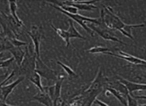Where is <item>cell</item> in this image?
<instances>
[{
	"mask_svg": "<svg viewBox=\"0 0 146 106\" xmlns=\"http://www.w3.org/2000/svg\"><path fill=\"white\" fill-rule=\"evenodd\" d=\"M119 54H117L113 53L111 52H109L104 53V54H107V55H110L111 56L118 57L119 58H121V59H123L125 61H127L133 64H146V61L143 59H141V58H140L138 57H135L134 56H132L129 54L123 52L122 51H119Z\"/></svg>",
	"mask_w": 146,
	"mask_h": 106,
	"instance_id": "cell-10",
	"label": "cell"
},
{
	"mask_svg": "<svg viewBox=\"0 0 146 106\" xmlns=\"http://www.w3.org/2000/svg\"><path fill=\"white\" fill-rule=\"evenodd\" d=\"M145 25L144 23L141 24H137V25H127L125 24V26L123 27V29L119 31L122 34L125 36V37L131 39L132 40H135V38L133 37L132 33V29L133 28H141L144 27Z\"/></svg>",
	"mask_w": 146,
	"mask_h": 106,
	"instance_id": "cell-17",
	"label": "cell"
},
{
	"mask_svg": "<svg viewBox=\"0 0 146 106\" xmlns=\"http://www.w3.org/2000/svg\"><path fill=\"white\" fill-rule=\"evenodd\" d=\"M106 96H107L108 94H109L108 97L110 95H113L119 101L122 105H123V106H127V97H125L122 93H121L119 91L115 89L108 86L106 88Z\"/></svg>",
	"mask_w": 146,
	"mask_h": 106,
	"instance_id": "cell-16",
	"label": "cell"
},
{
	"mask_svg": "<svg viewBox=\"0 0 146 106\" xmlns=\"http://www.w3.org/2000/svg\"><path fill=\"white\" fill-rule=\"evenodd\" d=\"M100 17L105 26L112 30L120 31L125 25L110 6H104L100 11Z\"/></svg>",
	"mask_w": 146,
	"mask_h": 106,
	"instance_id": "cell-2",
	"label": "cell"
},
{
	"mask_svg": "<svg viewBox=\"0 0 146 106\" xmlns=\"http://www.w3.org/2000/svg\"><path fill=\"white\" fill-rule=\"evenodd\" d=\"M127 106H138L137 99L129 93L127 95Z\"/></svg>",
	"mask_w": 146,
	"mask_h": 106,
	"instance_id": "cell-25",
	"label": "cell"
},
{
	"mask_svg": "<svg viewBox=\"0 0 146 106\" xmlns=\"http://www.w3.org/2000/svg\"><path fill=\"white\" fill-rule=\"evenodd\" d=\"M94 103L99 106H110L109 105H108L107 103H105L97 98L95 99V100L94 101Z\"/></svg>",
	"mask_w": 146,
	"mask_h": 106,
	"instance_id": "cell-26",
	"label": "cell"
},
{
	"mask_svg": "<svg viewBox=\"0 0 146 106\" xmlns=\"http://www.w3.org/2000/svg\"><path fill=\"white\" fill-rule=\"evenodd\" d=\"M32 100L38 101L44 106H54L53 100L46 91L44 92H39L37 93L33 97Z\"/></svg>",
	"mask_w": 146,
	"mask_h": 106,
	"instance_id": "cell-14",
	"label": "cell"
},
{
	"mask_svg": "<svg viewBox=\"0 0 146 106\" xmlns=\"http://www.w3.org/2000/svg\"><path fill=\"white\" fill-rule=\"evenodd\" d=\"M50 26L54 29L56 34L61 37V38L65 42L66 44V47L68 48L70 45V39L69 36L66 30H64L62 29H60L54 26V25L52 23L50 24Z\"/></svg>",
	"mask_w": 146,
	"mask_h": 106,
	"instance_id": "cell-21",
	"label": "cell"
},
{
	"mask_svg": "<svg viewBox=\"0 0 146 106\" xmlns=\"http://www.w3.org/2000/svg\"><path fill=\"white\" fill-rule=\"evenodd\" d=\"M97 1H60L62 4L72 6L77 8L78 10L92 11L96 9L97 7L95 3Z\"/></svg>",
	"mask_w": 146,
	"mask_h": 106,
	"instance_id": "cell-9",
	"label": "cell"
},
{
	"mask_svg": "<svg viewBox=\"0 0 146 106\" xmlns=\"http://www.w3.org/2000/svg\"><path fill=\"white\" fill-rule=\"evenodd\" d=\"M46 3L48 4L49 5H50V7L54 8V9H56L58 11L61 12L63 14H64L65 15H67L68 17H69L70 18L72 19L74 21L77 22L80 26L82 27L86 31L88 34H90L92 37L94 36V32L92 31L87 26V23H95V24H98V18H89L88 17H85L84 15H81L79 13L77 14H71L67 12L63 11L62 9L58 7V6L54 5L50 3V2H47Z\"/></svg>",
	"mask_w": 146,
	"mask_h": 106,
	"instance_id": "cell-4",
	"label": "cell"
},
{
	"mask_svg": "<svg viewBox=\"0 0 146 106\" xmlns=\"http://www.w3.org/2000/svg\"><path fill=\"white\" fill-rule=\"evenodd\" d=\"M9 9H10V15L15 19V21L18 23L19 25H20L21 26L26 28V27L25 26L23 21L20 19L18 15H17V8L18 5L17 2L15 1H9Z\"/></svg>",
	"mask_w": 146,
	"mask_h": 106,
	"instance_id": "cell-18",
	"label": "cell"
},
{
	"mask_svg": "<svg viewBox=\"0 0 146 106\" xmlns=\"http://www.w3.org/2000/svg\"><path fill=\"white\" fill-rule=\"evenodd\" d=\"M88 52L91 54H99V53H104L111 52V49L108 47H105L103 46H94L91 48L87 50Z\"/></svg>",
	"mask_w": 146,
	"mask_h": 106,
	"instance_id": "cell-24",
	"label": "cell"
},
{
	"mask_svg": "<svg viewBox=\"0 0 146 106\" xmlns=\"http://www.w3.org/2000/svg\"><path fill=\"white\" fill-rule=\"evenodd\" d=\"M28 79L31 81V83L35 85L39 90L40 92H44L45 91L44 87L42 86L41 81V76L39 75L37 72H34L31 75Z\"/></svg>",
	"mask_w": 146,
	"mask_h": 106,
	"instance_id": "cell-20",
	"label": "cell"
},
{
	"mask_svg": "<svg viewBox=\"0 0 146 106\" xmlns=\"http://www.w3.org/2000/svg\"><path fill=\"white\" fill-rule=\"evenodd\" d=\"M36 55L33 45L29 44L25 48V55L19 66V74L21 76L28 78L35 72Z\"/></svg>",
	"mask_w": 146,
	"mask_h": 106,
	"instance_id": "cell-1",
	"label": "cell"
},
{
	"mask_svg": "<svg viewBox=\"0 0 146 106\" xmlns=\"http://www.w3.org/2000/svg\"><path fill=\"white\" fill-rule=\"evenodd\" d=\"M35 72L39 76L48 81H56L57 74L55 71L46 65L42 60L41 57L36 56L35 63Z\"/></svg>",
	"mask_w": 146,
	"mask_h": 106,
	"instance_id": "cell-5",
	"label": "cell"
},
{
	"mask_svg": "<svg viewBox=\"0 0 146 106\" xmlns=\"http://www.w3.org/2000/svg\"><path fill=\"white\" fill-rule=\"evenodd\" d=\"M61 106H70V105L69 102H68L67 101H65V100H63Z\"/></svg>",
	"mask_w": 146,
	"mask_h": 106,
	"instance_id": "cell-27",
	"label": "cell"
},
{
	"mask_svg": "<svg viewBox=\"0 0 146 106\" xmlns=\"http://www.w3.org/2000/svg\"><path fill=\"white\" fill-rule=\"evenodd\" d=\"M118 81L126 87L130 95H132V93L135 91L146 90V84L135 83L120 77L118 78Z\"/></svg>",
	"mask_w": 146,
	"mask_h": 106,
	"instance_id": "cell-12",
	"label": "cell"
},
{
	"mask_svg": "<svg viewBox=\"0 0 146 106\" xmlns=\"http://www.w3.org/2000/svg\"><path fill=\"white\" fill-rule=\"evenodd\" d=\"M0 26H1L2 31V34L6 36L8 39L17 38L13 33L11 29L8 25V22L6 19L5 13L4 12L0 10Z\"/></svg>",
	"mask_w": 146,
	"mask_h": 106,
	"instance_id": "cell-13",
	"label": "cell"
},
{
	"mask_svg": "<svg viewBox=\"0 0 146 106\" xmlns=\"http://www.w3.org/2000/svg\"><path fill=\"white\" fill-rule=\"evenodd\" d=\"M68 21L69 23V27L66 31L69 36L70 39L77 38L86 40L85 37H84L82 34H80V32L78 31L77 30L76 28L74 26L73 21L71 19H69Z\"/></svg>",
	"mask_w": 146,
	"mask_h": 106,
	"instance_id": "cell-19",
	"label": "cell"
},
{
	"mask_svg": "<svg viewBox=\"0 0 146 106\" xmlns=\"http://www.w3.org/2000/svg\"><path fill=\"white\" fill-rule=\"evenodd\" d=\"M25 78L24 76H20L14 82L8 84L7 85H3L1 88L0 90L1 91V95L3 101L5 102L8 98V96L10 95L12 92L17 87L21 82L23 81Z\"/></svg>",
	"mask_w": 146,
	"mask_h": 106,
	"instance_id": "cell-11",
	"label": "cell"
},
{
	"mask_svg": "<svg viewBox=\"0 0 146 106\" xmlns=\"http://www.w3.org/2000/svg\"><path fill=\"white\" fill-rule=\"evenodd\" d=\"M13 47L7 37L0 33V53L4 51H9Z\"/></svg>",
	"mask_w": 146,
	"mask_h": 106,
	"instance_id": "cell-22",
	"label": "cell"
},
{
	"mask_svg": "<svg viewBox=\"0 0 146 106\" xmlns=\"http://www.w3.org/2000/svg\"><path fill=\"white\" fill-rule=\"evenodd\" d=\"M64 80V76L63 75H58L57 79L55 81V83L54 85L44 87L45 91H46L50 95L52 100L53 101V103L61 98V95L62 85Z\"/></svg>",
	"mask_w": 146,
	"mask_h": 106,
	"instance_id": "cell-8",
	"label": "cell"
},
{
	"mask_svg": "<svg viewBox=\"0 0 146 106\" xmlns=\"http://www.w3.org/2000/svg\"><path fill=\"white\" fill-rule=\"evenodd\" d=\"M27 34L32 40L36 56L40 57V46L42 38V27L33 25L31 27V30L27 31Z\"/></svg>",
	"mask_w": 146,
	"mask_h": 106,
	"instance_id": "cell-7",
	"label": "cell"
},
{
	"mask_svg": "<svg viewBox=\"0 0 146 106\" xmlns=\"http://www.w3.org/2000/svg\"><path fill=\"white\" fill-rule=\"evenodd\" d=\"M8 75V73H7L5 75H3V76H0V79L1 78H3V77H4V76H7Z\"/></svg>",
	"mask_w": 146,
	"mask_h": 106,
	"instance_id": "cell-28",
	"label": "cell"
},
{
	"mask_svg": "<svg viewBox=\"0 0 146 106\" xmlns=\"http://www.w3.org/2000/svg\"><path fill=\"white\" fill-rule=\"evenodd\" d=\"M98 25L93 23H87V26L94 32H96L102 38L106 40H109L111 42H117L122 45H127L124 42L121 40L119 38L116 36L115 34L114 30L108 28L105 26L102 19L100 17L98 18Z\"/></svg>",
	"mask_w": 146,
	"mask_h": 106,
	"instance_id": "cell-3",
	"label": "cell"
},
{
	"mask_svg": "<svg viewBox=\"0 0 146 106\" xmlns=\"http://www.w3.org/2000/svg\"><path fill=\"white\" fill-rule=\"evenodd\" d=\"M57 64L58 65H60L62 68L64 70V71L67 74V75L69 76L70 79H74V78H76L78 76L77 74L69 66L64 64V63H62L61 62L59 61H57Z\"/></svg>",
	"mask_w": 146,
	"mask_h": 106,
	"instance_id": "cell-23",
	"label": "cell"
},
{
	"mask_svg": "<svg viewBox=\"0 0 146 106\" xmlns=\"http://www.w3.org/2000/svg\"><path fill=\"white\" fill-rule=\"evenodd\" d=\"M8 52L11 54L17 64L20 66L23 61L25 55V50L24 51L21 47L13 46L11 49H9Z\"/></svg>",
	"mask_w": 146,
	"mask_h": 106,
	"instance_id": "cell-15",
	"label": "cell"
},
{
	"mask_svg": "<svg viewBox=\"0 0 146 106\" xmlns=\"http://www.w3.org/2000/svg\"><path fill=\"white\" fill-rule=\"evenodd\" d=\"M108 78H106L103 74L101 68L99 69L95 78L92 81L89 87L84 92L86 93L90 92H100L103 91L105 85L108 84Z\"/></svg>",
	"mask_w": 146,
	"mask_h": 106,
	"instance_id": "cell-6",
	"label": "cell"
}]
</instances>
